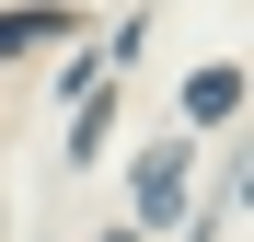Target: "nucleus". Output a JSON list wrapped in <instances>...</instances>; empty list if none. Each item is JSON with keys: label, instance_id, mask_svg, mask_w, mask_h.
I'll list each match as a JSON object with an SVG mask.
<instances>
[{"label": "nucleus", "instance_id": "f257e3e1", "mask_svg": "<svg viewBox=\"0 0 254 242\" xmlns=\"http://www.w3.org/2000/svg\"><path fill=\"white\" fill-rule=\"evenodd\" d=\"M139 219H150V231H174V219H185V150H174V139L139 150Z\"/></svg>", "mask_w": 254, "mask_h": 242}, {"label": "nucleus", "instance_id": "f03ea898", "mask_svg": "<svg viewBox=\"0 0 254 242\" xmlns=\"http://www.w3.org/2000/svg\"><path fill=\"white\" fill-rule=\"evenodd\" d=\"M231 104H243V69H196L185 81V115H196V127H220Z\"/></svg>", "mask_w": 254, "mask_h": 242}, {"label": "nucleus", "instance_id": "7ed1b4c3", "mask_svg": "<svg viewBox=\"0 0 254 242\" xmlns=\"http://www.w3.org/2000/svg\"><path fill=\"white\" fill-rule=\"evenodd\" d=\"M47 35H69V12H0V58H23V47H47Z\"/></svg>", "mask_w": 254, "mask_h": 242}, {"label": "nucleus", "instance_id": "20e7f679", "mask_svg": "<svg viewBox=\"0 0 254 242\" xmlns=\"http://www.w3.org/2000/svg\"><path fill=\"white\" fill-rule=\"evenodd\" d=\"M104 242H127V231H104Z\"/></svg>", "mask_w": 254, "mask_h": 242}]
</instances>
